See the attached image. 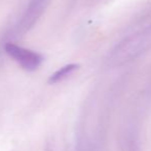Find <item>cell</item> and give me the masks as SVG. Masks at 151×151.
Here are the masks:
<instances>
[{
    "label": "cell",
    "instance_id": "obj_2",
    "mask_svg": "<svg viewBox=\"0 0 151 151\" xmlns=\"http://www.w3.org/2000/svg\"><path fill=\"white\" fill-rule=\"evenodd\" d=\"M147 44V39L144 35H138L134 37L129 42H124L121 44L118 49L116 50L114 59L115 60H129L133 56H135L137 53H140L143 50L144 46Z\"/></svg>",
    "mask_w": 151,
    "mask_h": 151
},
{
    "label": "cell",
    "instance_id": "obj_1",
    "mask_svg": "<svg viewBox=\"0 0 151 151\" xmlns=\"http://www.w3.org/2000/svg\"><path fill=\"white\" fill-rule=\"evenodd\" d=\"M4 51L22 69L29 71H36L41 66L43 62V57L41 54L17 44L8 42L4 46Z\"/></svg>",
    "mask_w": 151,
    "mask_h": 151
},
{
    "label": "cell",
    "instance_id": "obj_3",
    "mask_svg": "<svg viewBox=\"0 0 151 151\" xmlns=\"http://www.w3.org/2000/svg\"><path fill=\"white\" fill-rule=\"evenodd\" d=\"M78 69L77 64H67L65 66L61 67L60 69H58L57 71H55L52 76H50L48 82L52 83V84H55V83L61 82L62 80L66 79L68 76H70L74 71Z\"/></svg>",
    "mask_w": 151,
    "mask_h": 151
}]
</instances>
